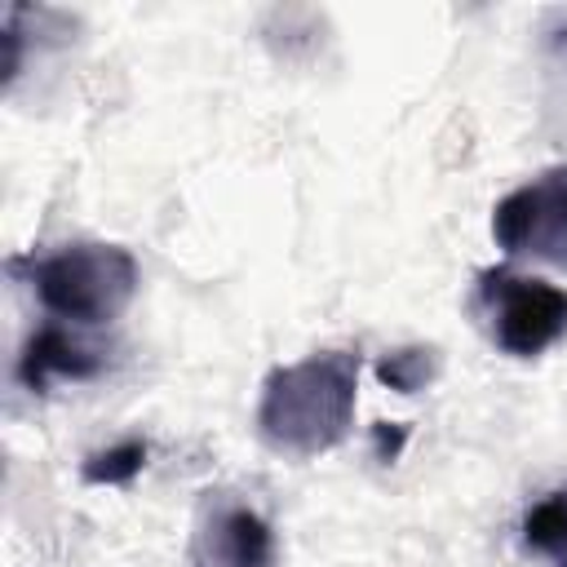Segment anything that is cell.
Segmentation results:
<instances>
[{
	"mask_svg": "<svg viewBox=\"0 0 567 567\" xmlns=\"http://www.w3.org/2000/svg\"><path fill=\"white\" fill-rule=\"evenodd\" d=\"M190 567H275V536L244 501L213 496L190 532Z\"/></svg>",
	"mask_w": 567,
	"mask_h": 567,
	"instance_id": "cell-5",
	"label": "cell"
},
{
	"mask_svg": "<svg viewBox=\"0 0 567 567\" xmlns=\"http://www.w3.org/2000/svg\"><path fill=\"white\" fill-rule=\"evenodd\" d=\"M403 439H408V430H403V425H394V421H377V425H372L377 461H394V456L403 452Z\"/></svg>",
	"mask_w": 567,
	"mask_h": 567,
	"instance_id": "cell-10",
	"label": "cell"
},
{
	"mask_svg": "<svg viewBox=\"0 0 567 567\" xmlns=\"http://www.w3.org/2000/svg\"><path fill=\"white\" fill-rule=\"evenodd\" d=\"M31 288L53 319L111 323L137 297V261L120 244H66L31 261Z\"/></svg>",
	"mask_w": 567,
	"mask_h": 567,
	"instance_id": "cell-2",
	"label": "cell"
},
{
	"mask_svg": "<svg viewBox=\"0 0 567 567\" xmlns=\"http://www.w3.org/2000/svg\"><path fill=\"white\" fill-rule=\"evenodd\" d=\"M523 545L540 558H549L554 567H567V487L536 501L523 514Z\"/></svg>",
	"mask_w": 567,
	"mask_h": 567,
	"instance_id": "cell-7",
	"label": "cell"
},
{
	"mask_svg": "<svg viewBox=\"0 0 567 567\" xmlns=\"http://www.w3.org/2000/svg\"><path fill=\"white\" fill-rule=\"evenodd\" d=\"M434 372H439V354H434V346H403V350L381 354V363H377L381 385H390V390H399V394H416V390H425V385L434 381Z\"/></svg>",
	"mask_w": 567,
	"mask_h": 567,
	"instance_id": "cell-8",
	"label": "cell"
},
{
	"mask_svg": "<svg viewBox=\"0 0 567 567\" xmlns=\"http://www.w3.org/2000/svg\"><path fill=\"white\" fill-rule=\"evenodd\" d=\"M478 315L505 354L536 359L567 332V288L492 266L478 275Z\"/></svg>",
	"mask_w": 567,
	"mask_h": 567,
	"instance_id": "cell-3",
	"label": "cell"
},
{
	"mask_svg": "<svg viewBox=\"0 0 567 567\" xmlns=\"http://www.w3.org/2000/svg\"><path fill=\"white\" fill-rule=\"evenodd\" d=\"M146 465V443L142 439H124V443H111L102 452H93L84 461V478L97 483V487H120L128 478H137Z\"/></svg>",
	"mask_w": 567,
	"mask_h": 567,
	"instance_id": "cell-9",
	"label": "cell"
},
{
	"mask_svg": "<svg viewBox=\"0 0 567 567\" xmlns=\"http://www.w3.org/2000/svg\"><path fill=\"white\" fill-rule=\"evenodd\" d=\"M359 390V359L350 350H323L301 363L275 368L261 385L257 430L275 452L319 456L350 434Z\"/></svg>",
	"mask_w": 567,
	"mask_h": 567,
	"instance_id": "cell-1",
	"label": "cell"
},
{
	"mask_svg": "<svg viewBox=\"0 0 567 567\" xmlns=\"http://www.w3.org/2000/svg\"><path fill=\"white\" fill-rule=\"evenodd\" d=\"M102 372V350L84 346L80 337H71L62 323H44L27 337L22 354H18V381L27 390H44L49 381L66 377V381H84Z\"/></svg>",
	"mask_w": 567,
	"mask_h": 567,
	"instance_id": "cell-6",
	"label": "cell"
},
{
	"mask_svg": "<svg viewBox=\"0 0 567 567\" xmlns=\"http://www.w3.org/2000/svg\"><path fill=\"white\" fill-rule=\"evenodd\" d=\"M492 239L509 257L567 266V164L545 168L492 208Z\"/></svg>",
	"mask_w": 567,
	"mask_h": 567,
	"instance_id": "cell-4",
	"label": "cell"
}]
</instances>
